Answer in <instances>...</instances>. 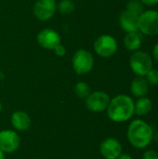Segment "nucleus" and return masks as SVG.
I'll return each mask as SVG.
<instances>
[{
	"label": "nucleus",
	"mask_w": 158,
	"mask_h": 159,
	"mask_svg": "<svg viewBox=\"0 0 158 159\" xmlns=\"http://www.w3.org/2000/svg\"><path fill=\"white\" fill-rule=\"evenodd\" d=\"M108 117L116 123L129 120L134 115V102L128 95H117L113 98L107 107Z\"/></svg>",
	"instance_id": "obj_1"
},
{
	"label": "nucleus",
	"mask_w": 158,
	"mask_h": 159,
	"mask_svg": "<svg viewBox=\"0 0 158 159\" xmlns=\"http://www.w3.org/2000/svg\"><path fill=\"white\" fill-rule=\"evenodd\" d=\"M152 127L142 119L133 120L127 131V137L131 145L137 149H144L150 145L153 141Z\"/></svg>",
	"instance_id": "obj_2"
},
{
	"label": "nucleus",
	"mask_w": 158,
	"mask_h": 159,
	"mask_svg": "<svg viewBox=\"0 0 158 159\" xmlns=\"http://www.w3.org/2000/svg\"><path fill=\"white\" fill-rule=\"evenodd\" d=\"M72 65L74 72L79 75H86L89 73L94 66L93 55L87 49L80 48L76 50L72 59Z\"/></svg>",
	"instance_id": "obj_3"
},
{
	"label": "nucleus",
	"mask_w": 158,
	"mask_h": 159,
	"mask_svg": "<svg viewBox=\"0 0 158 159\" xmlns=\"http://www.w3.org/2000/svg\"><path fill=\"white\" fill-rule=\"evenodd\" d=\"M131 70L139 76H144L153 68V61L150 55L144 51L136 50L129 59Z\"/></svg>",
	"instance_id": "obj_4"
},
{
	"label": "nucleus",
	"mask_w": 158,
	"mask_h": 159,
	"mask_svg": "<svg viewBox=\"0 0 158 159\" xmlns=\"http://www.w3.org/2000/svg\"><path fill=\"white\" fill-rule=\"evenodd\" d=\"M139 30L146 35L158 34V11H143L139 16Z\"/></svg>",
	"instance_id": "obj_5"
},
{
	"label": "nucleus",
	"mask_w": 158,
	"mask_h": 159,
	"mask_svg": "<svg viewBox=\"0 0 158 159\" xmlns=\"http://www.w3.org/2000/svg\"><path fill=\"white\" fill-rule=\"evenodd\" d=\"M94 50L101 57H111L117 50V42L112 35L102 34L96 39L94 43Z\"/></svg>",
	"instance_id": "obj_6"
},
{
	"label": "nucleus",
	"mask_w": 158,
	"mask_h": 159,
	"mask_svg": "<svg viewBox=\"0 0 158 159\" xmlns=\"http://www.w3.org/2000/svg\"><path fill=\"white\" fill-rule=\"evenodd\" d=\"M110 101V96L104 91L98 90L90 92L86 98V107L91 112L100 113L107 109Z\"/></svg>",
	"instance_id": "obj_7"
},
{
	"label": "nucleus",
	"mask_w": 158,
	"mask_h": 159,
	"mask_svg": "<svg viewBox=\"0 0 158 159\" xmlns=\"http://www.w3.org/2000/svg\"><path fill=\"white\" fill-rule=\"evenodd\" d=\"M57 10V4L55 0H36L33 12L36 19L39 20H50Z\"/></svg>",
	"instance_id": "obj_8"
},
{
	"label": "nucleus",
	"mask_w": 158,
	"mask_h": 159,
	"mask_svg": "<svg viewBox=\"0 0 158 159\" xmlns=\"http://www.w3.org/2000/svg\"><path fill=\"white\" fill-rule=\"evenodd\" d=\"M20 139L14 130L5 129L0 131V149L4 153H13L20 147Z\"/></svg>",
	"instance_id": "obj_9"
},
{
	"label": "nucleus",
	"mask_w": 158,
	"mask_h": 159,
	"mask_svg": "<svg viewBox=\"0 0 158 159\" xmlns=\"http://www.w3.org/2000/svg\"><path fill=\"white\" fill-rule=\"evenodd\" d=\"M36 40L40 47L49 50H53L59 44H61L60 34L55 30L49 28L41 30L36 36Z\"/></svg>",
	"instance_id": "obj_10"
},
{
	"label": "nucleus",
	"mask_w": 158,
	"mask_h": 159,
	"mask_svg": "<svg viewBox=\"0 0 158 159\" xmlns=\"http://www.w3.org/2000/svg\"><path fill=\"white\" fill-rule=\"evenodd\" d=\"M122 145L115 138H106L100 145V152L105 159H116L122 154Z\"/></svg>",
	"instance_id": "obj_11"
},
{
	"label": "nucleus",
	"mask_w": 158,
	"mask_h": 159,
	"mask_svg": "<svg viewBox=\"0 0 158 159\" xmlns=\"http://www.w3.org/2000/svg\"><path fill=\"white\" fill-rule=\"evenodd\" d=\"M119 21L122 29L127 33L138 32L139 30V16L128 11L127 9L121 12Z\"/></svg>",
	"instance_id": "obj_12"
},
{
	"label": "nucleus",
	"mask_w": 158,
	"mask_h": 159,
	"mask_svg": "<svg viewBox=\"0 0 158 159\" xmlns=\"http://www.w3.org/2000/svg\"><path fill=\"white\" fill-rule=\"evenodd\" d=\"M11 125L12 127L20 131H25L31 127V117L26 112L16 111L11 115Z\"/></svg>",
	"instance_id": "obj_13"
},
{
	"label": "nucleus",
	"mask_w": 158,
	"mask_h": 159,
	"mask_svg": "<svg viewBox=\"0 0 158 159\" xmlns=\"http://www.w3.org/2000/svg\"><path fill=\"white\" fill-rule=\"evenodd\" d=\"M130 90L135 97H144L149 91V84L142 76H138L132 81L130 85Z\"/></svg>",
	"instance_id": "obj_14"
},
{
	"label": "nucleus",
	"mask_w": 158,
	"mask_h": 159,
	"mask_svg": "<svg viewBox=\"0 0 158 159\" xmlns=\"http://www.w3.org/2000/svg\"><path fill=\"white\" fill-rule=\"evenodd\" d=\"M142 43V37L138 32L128 33L124 38V45L127 49L130 51H136L140 48Z\"/></svg>",
	"instance_id": "obj_15"
},
{
	"label": "nucleus",
	"mask_w": 158,
	"mask_h": 159,
	"mask_svg": "<svg viewBox=\"0 0 158 159\" xmlns=\"http://www.w3.org/2000/svg\"><path fill=\"white\" fill-rule=\"evenodd\" d=\"M152 106L153 103L149 98L147 97L139 98V100L136 102H134V114L141 116H146L152 110Z\"/></svg>",
	"instance_id": "obj_16"
},
{
	"label": "nucleus",
	"mask_w": 158,
	"mask_h": 159,
	"mask_svg": "<svg viewBox=\"0 0 158 159\" xmlns=\"http://www.w3.org/2000/svg\"><path fill=\"white\" fill-rule=\"evenodd\" d=\"M57 9L63 15H69L75 9V4L73 0H61L57 5Z\"/></svg>",
	"instance_id": "obj_17"
},
{
	"label": "nucleus",
	"mask_w": 158,
	"mask_h": 159,
	"mask_svg": "<svg viewBox=\"0 0 158 159\" xmlns=\"http://www.w3.org/2000/svg\"><path fill=\"white\" fill-rule=\"evenodd\" d=\"M90 87L86 82H78L74 86V93L80 99H86L90 94Z\"/></svg>",
	"instance_id": "obj_18"
},
{
	"label": "nucleus",
	"mask_w": 158,
	"mask_h": 159,
	"mask_svg": "<svg viewBox=\"0 0 158 159\" xmlns=\"http://www.w3.org/2000/svg\"><path fill=\"white\" fill-rule=\"evenodd\" d=\"M127 10L140 16L143 12V4L141 0H129L127 5Z\"/></svg>",
	"instance_id": "obj_19"
},
{
	"label": "nucleus",
	"mask_w": 158,
	"mask_h": 159,
	"mask_svg": "<svg viewBox=\"0 0 158 159\" xmlns=\"http://www.w3.org/2000/svg\"><path fill=\"white\" fill-rule=\"evenodd\" d=\"M146 80L149 85L157 86L158 85V70L151 69L146 75Z\"/></svg>",
	"instance_id": "obj_20"
},
{
	"label": "nucleus",
	"mask_w": 158,
	"mask_h": 159,
	"mask_svg": "<svg viewBox=\"0 0 158 159\" xmlns=\"http://www.w3.org/2000/svg\"><path fill=\"white\" fill-rule=\"evenodd\" d=\"M53 50L55 51V54L59 57H63L66 54V48L63 45H61V43L59 44Z\"/></svg>",
	"instance_id": "obj_21"
},
{
	"label": "nucleus",
	"mask_w": 158,
	"mask_h": 159,
	"mask_svg": "<svg viewBox=\"0 0 158 159\" xmlns=\"http://www.w3.org/2000/svg\"><path fill=\"white\" fill-rule=\"evenodd\" d=\"M142 159H158V154L154 150H148L143 154Z\"/></svg>",
	"instance_id": "obj_22"
},
{
	"label": "nucleus",
	"mask_w": 158,
	"mask_h": 159,
	"mask_svg": "<svg viewBox=\"0 0 158 159\" xmlns=\"http://www.w3.org/2000/svg\"><path fill=\"white\" fill-rule=\"evenodd\" d=\"M141 2L147 6H154L158 4V0H141Z\"/></svg>",
	"instance_id": "obj_23"
},
{
	"label": "nucleus",
	"mask_w": 158,
	"mask_h": 159,
	"mask_svg": "<svg viewBox=\"0 0 158 159\" xmlns=\"http://www.w3.org/2000/svg\"><path fill=\"white\" fill-rule=\"evenodd\" d=\"M153 54H154L155 59L158 61V43L155 46V48H154V49H153Z\"/></svg>",
	"instance_id": "obj_24"
},
{
	"label": "nucleus",
	"mask_w": 158,
	"mask_h": 159,
	"mask_svg": "<svg viewBox=\"0 0 158 159\" xmlns=\"http://www.w3.org/2000/svg\"><path fill=\"white\" fill-rule=\"evenodd\" d=\"M116 159H133L128 154H121Z\"/></svg>",
	"instance_id": "obj_25"
},
{
	"label": "nucleus",
	"mask_w": 158,
	"mask_h": 159,
	"mask_svg": "<svg viewBox=\"0 0 158 159\" xmlns=\"http://www.w3.org/2000/svg\"><path fill=\"white\" fill-rule=\"evenodd\" d=\"M153 140L156 142V144H158V129L153 134Z\"/></svg>",
	"instance_id": "obj_26"
},
{
	"label": "nucleus",
	"mask_w": 158,
	"mask_h": 159,
	"mask_svg": "<svg viewBox=\"0 0 158 159\" xmlns=\"http://www.w3.org/2000/svg\"><path fill=\"white\" fill-rule=\"evenodd\" d=\"M0 159H6V157H5V153L0 149Z\"/></svg>",
	"instance_id": "obj_27"
},
{
	"label": "nucleus",
	"mask_w": 158,
	"mask_h": 159,
	"mask_svg": "<svg viewBox=\"0 0 158 159\" xmlns=\"http://www.w3.org/2000/svg\"><path fill=\"white\" fill-rule=\"evenodd\" d=\"M2 109H3V106H2V103L0 102V112L2 111Z\"/></svg>",
	"instance_id": "obj_28"
}]
</instances>
